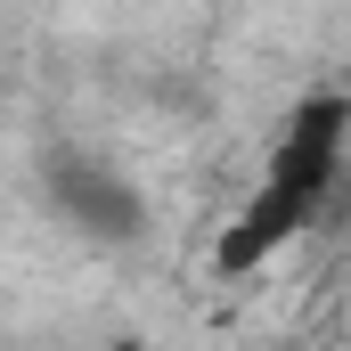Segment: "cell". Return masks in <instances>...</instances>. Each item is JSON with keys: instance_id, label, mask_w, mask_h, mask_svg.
Returning a JSON list of instances; mask_svg holds the SVG:
<instances>
[{"instance_id": "obj_1", "label": "cell", "mask_w": 351, "mask_h": 351, "mask_svg": "<svg viewBox=\"0 0 351 351\" xmlns=\"http://www.w3.org/2000/svg\"><path fill=\"white\" fill-rule=\"evenodd\" d=\"M41 204L82 237V245H106V254H123V245H139L147 237V196H139V180L114 172L98 147H74V139H49L41 147Z\"/></svg>"}, {"instance_id": "obj_2", "label": "cell", "mask_w": 351, "mask_h": 351, "mask_svg": "<svg viewBox=\"0 0 351 351\" xmlns=\"http://www.w3.org/2000/svg\"><path fill=\"white\" fill-rule=\"evenodd\" d=\"M351 164V90L343 82H319L302 90L294 106H286V123H278V139H269L262 156V180L278 188H302V196H335V180Z\"/></svg>"}, {"instance_id": "obj_3", "label": "cell", "mask_w": 351, "mask_h": 351, "mask_svg": "<svg viewBox=\"0 0 351 351\" xmlns=\"http://www.w3.org/2000/svg\"><path fill=\"white\" fill-rule=\"evenodd\" d=\"M327 204L319 196H302V188H278V180H254V196L221 221V237H213V278H254L262 262H278L311 221H319Z\"/></svg>"}, {"instance_id": "obj_4", "label": "cell", "mask_w": 351, "mask_h": 351, "mask_svg": "<svg viewBox=\"0 0 351 351\" xmlns=\"http://www.w3.org/2000/svg\"><path fill=\"white\" fill-rule=\"evenodd\" d=\"M106 351H147V343H139V335H114V343H106Z\"/></svg>"}, {"instance_id": "obj_5", "label": "cell", "mask_w": 351, "mask_h": 351, "mask_svg": "<svg viewBox=\"0 0 351 351\" xmlns=\"http://www.w3.org/2000/svg\"><path fill=\"white\" fill-rule=\"evenodd\" d=\"M343 90H351V74H343Z\"/></svg>"}]
</instances>
